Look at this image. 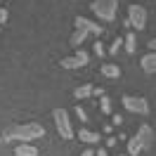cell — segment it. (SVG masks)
<instances>
[{"mask_svg":"<svg viewBox=\"0 0 156 156\" xmlns=\"http://www.w3.org/2000/svg\"><path fill=\"white\" fill-rule=\"evenodd\" d=\"M45 135V128L40 123H12L2 130L0 142H33Z\"/></svg>","mask_w":156,"mask_h":156,"instance_id":"6da1fadb","label":"cell"},{"mask_svg":"<svg viewBox=\"0 0 156 156\" xmlns=\"http://www.w3.org/2000/svg\"><path fill=\"white\" fill-rule=\"evenodd\" d=\"M73 26H76V31L71 33V38H69V43H71V48H78V45H83V40L88 38L90 33L92 36H102V26L99 24H95V21L85 19V17H76V21H73Z\"/></svg>","mask_w":156,"mask_h":156,"instance_id":"7a4b0ae2","label":"cell"},{"mask_svg":"<svg viewBox=\"0 0 156 156\" xmlns=\"http://www.w3.org/2000/svg\"><path fill=\"white\" fill-rule=\"evenodd\" d=\"M52 118H55V128H57L59 137H62V140H71V137H73V126H71V121H69L66 109H55V111H52Z\"/></svg>","mask_w":156,"mask_h":156,"instance_id":"3957f363","label":"cell"},{"mask_svg":"<svg viewBox=\"0 0 156 156\" xmlns=\"http://www.w3.org/2000/svg\"><path fill=\"white\" fill-rule=\"evenodd\" d=\"M92 10L102 21H114L118 10V0H92Z\"/></svg>","mask_w":156,"mask_h":156,"instance_id":"277c9868","label":"cell"},{"mask_svg":"<svg viewBox=\"0 0 156 156\" xmlns=\"http://www.w3.org/2000/svg\"><path fill=\"white\" fill-rule=\"evenodd\" d=\"M123 107L133 114H140V116H147L149 114V102L144 97H135V95H123Z\"/></svg>","mask_w":156,"mask_h":156,"instance_id":"5b68a950","label":"cell"},{"mask_svg":"<svg viewBox=\"0 0 156 156\" xmlns=\"http://www.w3.org/2000/svg\"><path fill=\"white\" fill-rule=\"evenodd\" d=\"M128 24H130V26H135L137 31H142L147 26V10L142 7V5L133 2V5L128 7Z\"/></svg>","mask_w":156,"mask_h":156,"instance_id":"8992f818","label":"cell"},{"mask_svg":"<svg viewBox=\"0 0 156 156\" xmlns=\"http://www.w3.org/2000/svg\"><path fill=\"white\" fill-rule=\"evenodd\" d=\"M88 62H90V55H88V52H83V50H78L76 55L59 59V66H62V69H80V66H85Z\"/></svg>","mask_w":156,"mask_h":156,"instance_id":"52a82bcc","label":"cell"},{"mask_svg":"<svg viewBox=\"0 0 156 156\" xmlns=\"http://www.w3.org/2000/svg\"><path fill=\"white\" fill-rule=\"evenodd\" d=\"M135 137H137V142L142 144V151H144V149H151V147H154V130L147 126V123H142V126L137 128Z\"/></svg>","mask_w":156,"mask_h":156,"instance_id":"ba28073f","label":"cell"},{"mask_svg":"<svg viewBox=\"0 0 156 156\" xmlns=\"http://www.w3.org/2000/svg\"><path fill=\"white\" fill-rule=\"evenodd\" d=\"M140 66L144 73H156V52H149L144 57L140 59Z\"/></svg>","mask_w":156,"mask_h":156,"instance_id":"9c48e42d","label":"cell"},{"mask_svg":"<svg viewBox=\"0 0 156 156\" xmlns=\"http://www.w3.org/2000/svg\"><path fill=\"white\" fill-rule=\"evenodd\" d=\"M78 140H80V142H88V144L102 142L99 133H92V130H88V128H80V130H78Z\"/></svg>","mask_w":156,"mask_h":156,"instance_id":"30bf717a","label":"cell"},{"mask_svg":"<svg viewBox=\"0 0 156 156\" xmlns=\"http://www.w3.org/2000/svg\"><path fill=\"white\" fill-rule=\"evenodd\" d=\"M14 154L17 156H38V149L33 144H29V142H21V144L14 149Z\"/></svg>","mask_w":156,"mask_h":156,"instance_id":"8fae6325","label":"cell"},{"mask_svg":"<svg viewBox=\"0 0 156 156\" xmlns=\"http://www.w3.org/2000/svg\"><path fill=\"white\" fill-rule=\"evenodd\" d=\"M123 45H126V52L135 55V50H137V38H135V33H133V31H128V33H126V38H123Z\"/></svg>","mask_w":156,"mask_h":156,"instance_id":"7c38bea8","label":"cell"},{"mask_svg":"<svg viewBox=\"0 0 156 156\" xmlns=\"http://www.w3.org/2000/svg\"><path fill=\"white\" fill-rule=\"evenodd\" d=\"M92 85L90 83H85V85H78L76 90H73V95H76V99H88V97H92Z\"/></svg>","mask_w":156,"mask_h":156,"instance_id":"4fadbf2b","label":"cell"},{"mask_svg":"<svg viewBox=\"0 0 156 156\" xmlns=\"http://www.w3.org/2000/svg\"><path fill=\"white\" fill-rule=\"evenodd\" d=\"M102 76H107V78H118V76H121V69H118L116 64H102Z\"/></svg>","mask_w":156,"mask_h":156,"instance_id":"5bb4252c","label":"cell"},{"mask_svg":"<svg viewBox=\"0 0 156 156\" xmlns=\"http://www.w3.org/2000/svg\"><path fill=\"white\" fill-rule=\"evenodd\" d=\"M140 151H142V144L137 142V137H130L128 140V156H137Z\"/></svg>","mask_w":156,"mask_h":156,"instance_id":"9a60e30c","label":"cell"},{"mask_svg":"<svg viewBox=\"0 0 156 156\" xmlns=\"http://www.w3.org/2000/svg\"><path fill=\"white\" fill-rule=\"evenodd\" d=\"M99 109H102L104 114H111V99H109L107 95H102V99H99Z\"/></svg>","mask_w":156,"mask_h":156,"instance_id":"2e32d148","label":"cell"},{"mask_svg":"<svg viewBox=\"0 0 156 156\" xmlns=\"http://www.w3.org/2000/svg\"><path fill=\"white\" fill-rule=\"evenodd\" d=\"M121 45H123V38H116L114 43H111V45H109V50H107V52H109V55H116L118 50H121Z\"/></svg>","mask_w":156,"mask_h":156,"instance_id":"e0dca14e","label":"cell"},{"mask_svg":"<svg viewBox=\"0 0 156 156\" xmlns=\"http://www.w3.org/2000/svg\"><path fill=\"white\" fill-rule=\"evenodd\" d=\"M76 116L80 118V121H83V123H85V121H88V114H85V109H83V107H76Z\"/></svg>","mask_w":156,"mask_h":156,"instance_id":"ac0fdd59","label":"cell"},{"mask_svg":"<svg viewBox=\"0 0 156 156\" xmlns=\"http://www.w3.org/2000/svg\"><path fill=\"white\" fill-rule=\"evenodd\" d=\"M7 17H10V12H7V10H0V31H2V26H5Z\"/></svg>","mask_w":156,"mask_h":156,"instance_id":"d6986e66","label":"cell"},{"mask_svg":"<svg viewBox=\"0 0 156 156\" xmlns=\"http://www.w3.org/2000/svg\"><path fill=\"white\" fill-rule=\"evenodd\" d=\"M104 52H107V50H104V45H102V43H95V55H97V57H102V55H104Z\"/></svg>","mask_w":156,"mask_h":156,"instance_id":"ffe728a7","label":"cell"},{"mask_svg":"<svg viewBox=\"0 0 156 156\" xmlns=\"http://www.w3.org/2000/svg\"><path fill=\"white\" fill-rule=\"evenodd\" d=\"M111 123H116V126H121V123H123V116H121V114H114V121H111Z\"/></svg>","mask_w":156,"mask_h":156,"instance_id":"44dd1931","label":"cell"},{"mask_svg":"<svg viewBox=\"0 0 156 156\" xmlns=\"http://www.w3.org/2000/svg\"><path fill=\"white\" fill-rule=\"evenodd\" d=\"M107 147H116V137H107Z\"/></svg>","mask_w":156,"mask_h":156,"instance_id":"7402d4cb","label":"cell"},{"mask_svg":"<svg viewBox=\"0 0 156 156\" xmlns=\"http://www.w3.org/2000/svg\"><path fill=\"white\" fill-rule=\"evenodd\" d=\"M149 48H151V52H156V38L149 40Z\"/></svg>","mask_w":156,"mask_h":156,"instance_id":"603a6c76","label":"cell"},{"mask_svg":"<svg viewBox=\"0 0 156 156\" xmlns=\"http://www.w3.org/2000/svg\"><path fill=\"white\" fill-rule=\"evenodd\" d=\"M80 156H95V151H92V149H85V151H83Z\"/></svg>","mask_w":156,"mask_h":156,"instance_id":"cb8c5ba5","label":"cell"},{"mask_svg":"<svg viewBox=\"0 0 156 156\" xmlns=\"http://www.w3.org/2000/svg\"><path fill=\"white\" fill-rule=\"evenodd\" d=\"M97 156H109V154H107V149H97Z\"/></svg>","mask_w":156,"mask_h":156,"instance_id":"d4e9b609","label":"cell"},{"mask_svg":"<svg viewBox=\"0 0 156 156\" xmlns=\"http://www.w3.org/2000/svg\"><path fill=\"white\" fill-rule=\"evenodd\" d=\"M121 156H128V154H121Z\"/></svg>","mask_w":156,"mask_h":156,"instance_id":"484cf974","label":"cell"}]
</instances>
